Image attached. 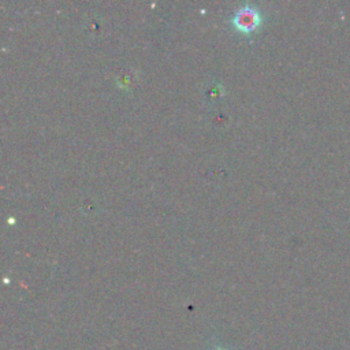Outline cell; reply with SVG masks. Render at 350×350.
<instances>
[{"label": "cell", "mask_w": 350, "mask_h": 350, "mask_svg": "<svg viewBox=\"0 0 350 350\" xmlns=\"http://www.w3.org/2000/svg\"><path fill=\"white\" fill-rule=\"evenodd\" d=\"M232 25L242 31H252L260 23V12L252 4L239 7L231 16Z\"/></svg>", "instance_id": "1"}]
</instances>
